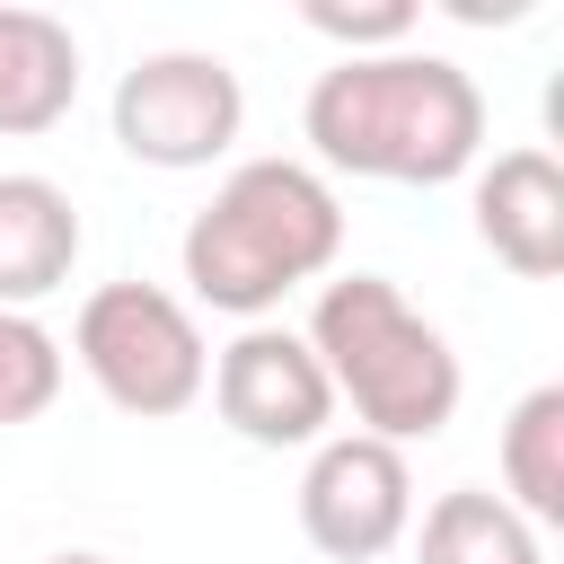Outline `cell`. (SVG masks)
I'll return each instance as SVG.
<instances>
[{"mask_svg":"<svg viewBox=\"0 0 564 564\" xmlns=\"http://www.w3.org/2000/svg\"><path fill=\"white\" fill-rule=\"evenodd\" d=\"M308 141L326 167L344 176H379V185H449L476 167L485 150V88L476 70H458L449 53H361L317 70L308 106H300Z\"/></svg>","mask_w":564,"mask_h":564,"instance_id":"6da1fadb","label":"cell"},{"mask_svg":"<svg viewBox=\"0 0 564 564\" xmlns=\"http://www.w3.org/2000/svg\"><path fill=\"white\" fill-rule=\"evenodd\" d=\"M335 256H344V203L300 159H238L176 247L194 300L247 326H264V308H282V291L317 282Z\"/></svg>","mask_w":564,"mask_h":564,"instance_id":"7a4b0ae2","label":"cell"},{"mask_svg":"<svg viewBox=\"0 0 564 564\" xmlns=\"http://www.w3.org/2000/svg\"><path fill=\"white\" fill-rule=\"evenodd\" d=\"M308 352H317L335 405H352V423L388 449L449 432L458 388H467L449 335L388 273H335L308 308Z\"/></svg>","mask_w":564,"mask_h":564,"instance_id":"3957f363","label":"cell"},{"mask_svg":"<svg viewBox=\"0 0 564 564\" xmlns=\"http://www.w3.org/2000/svg\"><path fill=\"white\" fill-rule=\"evenodd\" d=\"M70 352L97 379V397L132 423H167L212 388V352L203 326L176 291L159 282H97L70 317Z\"/></svg>","mask_w":564,"mask_h":564,"instance_id":"277c9868","label":"cell"},{"mask_svg":"<svg viewBox=\"0 0 564 564\" xmlns=\"http://www.w3.org/2000/svg\"><path fill=\"white\" fill-rule=\"evenodd\" d=\"M238 123H247V88H238V70H229L220 53H203V44L141 53V62L115 79V141H123V159H141V167H167V176L212 167V159L238 141Z\"/></svg>","mask_w":564,"mask_h":564,"instance_id":"5b68a950","label":"cell"},{"mask_svg":"<svg viewBox=\"0 0 564 564\" xmlns=\"http://www.w3.org/2000/svg\"><path fill=\"white\" fill-rule=\"evenodd\" d=\"M300 529L335 564H370L414 529V467L370 432H326L300 476Z\"/></svg>","mask_w":564,"mask_h":564,"instance_id":"8992f818","label":"cell"},{"mask_svg":"<svg viewBox=\"0 0 564 564\" xmlns=\"http://www.w3.org/2000/svg\"><path fill=\"white\" fill-rule=\"evenodd\" d=\"M212 405L247 449H317L335 423V388L291 326H238V344L212 361Z\"/></svg>","mask_w":564,"mask_h":564,"instance_id":"52a82bcc","label":"cell"},{"mask_svg":"<svg viewBox=\"0 0 564 564\" xmlns=\"http://www.w3.org/2000/svg\"><path fill=\"white\" fill-rule=\"evenodd\" d=\"M476 238L520 282H555L564 273V167L546 150H502L494 167H476Z\"/></svg>","mask_w":564,"mask_h":564,"instance_id":"ba28073f","label":"cell"},{"mask_svg":"<svg viewBox=\"0 0 564 564\" xmlns=\"http://www.w3.org/2000/svg\"><path fill=\"white\" fill-rule=\"evenodd\" d=\"M88 229H79V203L35 176V167H0V308H35L70 282Z\"/></svg>","mask_w":564,"mask_h":564,"instance_id":"9c48e42d","label":"cell"},{"mask_svg":"<svg viewBox=\"0 0 564 564\" xmlns=\"http://www.w3.org/2000/svg\"><path fill=\"white\" fill-rule=\"evenodd\" d=\"M79 106V35L53 9H9L0 0V132L35 141Z\"/></svg>","mask_w":564,"mask_h":564,"instance_id":"30bf717a","label":"cell"},{"mask_svg":"<svg viewBox=\"0 0 564 564\" xmlns=\"http://www.w3.org/2000/svg\"><path fill=\"white\" fill-rule=\"evenodd\" d=\"M414 564H546V546H538V529H529L502 494L449 485V494H432V511H423Z\"/></svg>","mask_w":564,"mask_h":564,"instance_id":"8fae6325","label":"cell"},{"mask_svg":"<svg viewBox=\"0 0 564 564\" xmlns=\"http://www.w3.org/2000/svg\"><path fill=\"white\" fill-rule=\"evenodd\" d=\"M502 502L529 529L564 520V379H546L511 405V423H502Z\"/></svg>","mask_w":564,"mask_h":564,"instance_id":"7c38bea8","label":"cell"},{"mask_svg":"<svg viewBox=\"0 0 564 564\" xmlns=\"http://www.w3.org/2000/svg\"><path fill=\"white\" fill-rule=\"evenodd\" d=\"M53 397H62V344H53V326L0 308V432L35 423Z\"/></svg>","mask_w":564,"mask_h":564,"instance_id":"4fadbf2b","label":"cell"},{"mask_svg":"<svg viewBox=\"0 0 564 564\" xmlns=\"http://www.w3.org/2000/svg\"><path fill=\"white\" fill-rule=\"evenodd\" d=\"M326 44H344V62H361V53H397L405 35H414V0H379V9H335V0H308L300 9Z\"/></svg>","mask_w":564,"mask_h":564,"instance_id":"5bb4252c","label":"cell"},{"mask_svg":"<svg viewBox=\"0 0 564 564\" xmlns=\"http://www.w3.org/2000/svg\"><path fill=\"white\" fill-rule=\"evenodd\" d=\"M44 564H115V555H88V546H70V555H44Z\"/></svg>","mask_w":564,"mask_h":564,"instance_id":"9a60e30c","label":"cell"}]
</instances>
